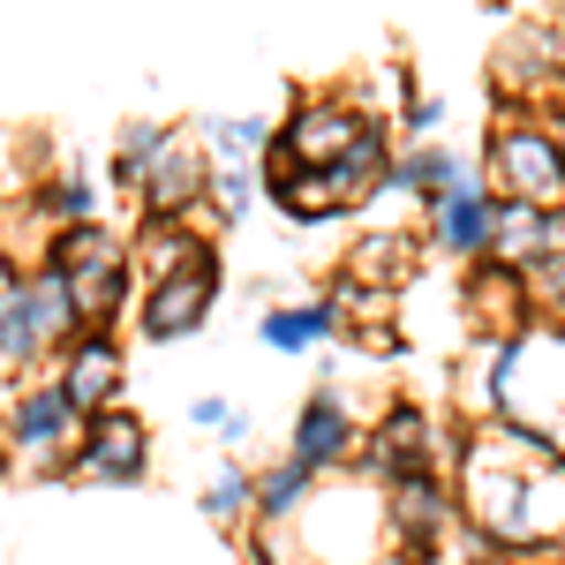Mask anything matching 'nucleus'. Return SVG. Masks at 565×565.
<instances>
[{"instance_id": "obj_24", "label": "nucleus", "mask_w": 565, "mask_h": 565, "mask_svg": "<svg viewBox=\"0 0 565 565\" xmlns=\"http://www.w3.org/2000/svg\"><path fill=\"white\" fill-rule=\"evenodd\" d=\"M204 513H212V521H242V513H257V476L218 468V476L204 482Z\"/></svg>"}, {"instance_id": "obj_7", "label": "nucleus", "mask_w": 565, "mask_h": 565, "mask_svg": "<svg viewBox=\"0 0 565 565\" xmlns=\"http://www.w3.org/2000/svg\"><path fill=\"white\" fill-rule=\"evenodd\" d=\"M218 302V257L196 264V271H174V279H159L143 302H136V332L143 340H189V332H204V317Z\"/></svg>"}, {"instance_id": "obj_32", "label": "nucleus", "mask_w": 565, "mask_h": 565, "mask_svg": "<svg viewBox=\"0 0 565 565\" xmlns=\"http://www.w3.org/2000/svg\"><path fill=\"white\" fill-rule=\"evenodd\" d=\"M558 565H565V551H558Z\"/></svg>"}, {"instance_id": "obj_25", "label": "nucleus", "mask_w": 565, "mask_h": 565, "mask_svg": "<svg viewBox=\"0 0 565 565\" xmlns=\"http://www.w3.org/2000/svg\"><path fill=\"white\" fill-rule=\"evenodd\" d=\"M212 143L242 167V159H264L279 136H271V121H257V114H234V121H212Z\"/></svg>"}, {"instance_id": "obj_12", "label": "nucleus", "mask_w": 565, "mask_h": 565, "mask_svg": "<svg viewBox=\"0 0 565 565\" xmlns=\"http://www.w3.org/2000/svg\"><path fill=\"white\" fill-rule=\"evenodd\" d=\"M212 167H204V151H196V143H167V151H159V167H151V174H143V189H136V196H143V212H159V218H189V204H196V196H212Z\"/></svg>"}, {"instance_id": "obj_20", "label": "nucleus", "mask_w": 565, "mask_h": 565, "mask_svg": "<svg viewBox=\"0 0 565 565\" xmlns=\"http://www.w3.org/2000/svg\"><path fill=\"white\" fill-rule=\"evenodd\" d=\"M167 143H174L167 121H129L121 143H114V189H143V174L159 167V151H167Z\"/></svg>"}, {"instance_id": "obj_17", "label": "nucleus", "mask_w": 565, "mask_h": 565, "mask_svg": "<svg viewBox=\"0 0 565 565\" xmlns=\"http://www.w3.org/2000/svg\"><path fill=\"white\" fill-rule=\"evenodd\" d=\"M490 76H498V90H513V98H551L565 61H551V31H513V39L498 45Z\"/></svg>"}, {"instance_id": "obj_2", "label": "nucleus", "mask_w": 565, "mask_h": 565, "mask_svg": "<svg viewBox=\"0 0 565 565\" xmlns=\"http://www.w3.org/2000/svg\"><path fill=\"white\" fill-rule=\"evenodd\" d=\"M482 181H490L498 196H521V204H551V212H565V143H558V129H535L527 114H498Z\"/></svg>"}, {"instance_id": "obj_9", "label": "nucleus", "mask_w": 565, "mask_h": 565, "mask_svg": "<svg viewBox=\"0 0 565 565\" xmlns=\"http://www.w3.org/2000/svg\"><path fill=\"white\" fill-rule=\"evenodd\" d=\"M392 498H385V521H392V535L399 543H415V551H430L437 535L452 527V513H460V490L437 476V468H423V476H399V482H385Z\"/></svg>"}, {"instance_id": "obj_11", "label": "nucleus", "mask_w": 565, "mask_h": 565, "mask_svg": "<svg viewBox=\"0 0 565 565\" xmlns=\"http://www.w3.org/2000/svg\"><path fill=\"white\" fill-rule=\"evenodd\" d=\"M468 302H476V317L490 324V332H527V295H535V279H527L521 264H505V257H476L468 264V287H460Z\"/></svg>"}, {"instance_id": "obj_28", "label": "nucleus", "mask_w": 565, "mask_h": 565, "mask_svg": "<svg viewBox=\"0 0 565 565\" xmlns=\"http://www.w3.org/2000/svg\"><path fill=\"white\" fill-rule=\"evenodd\" d=\"M257 181H264V174H249V167H218L212 196H218V218H226V226H234V218L257 204Z\"/></svg>"}, {"instance_id": "obj_5", "label": "nucleus", "mask_w": 565, "mask_h": 565, "mask_svg": "<svg viewBox=\"0 0 565 565\" xmlns=\"http://www.w3.org/2000/svg\"><path fill=\"white\" fill-rule=\"evenodd\" d=\"M143 460H151V430H143V415L129 407H106V415H90L84 423V445H76V482H106V490H129L143 482Z\"/></svg>"}, {"instance_id": "obj_1", "label": "nucleus", "mask_w": 565, "mask_h": 565, "mask_svg": "<svg viewBox=\"0 0 565 565\" xmlns=\"http://www.w3.org/2000/svg\"><path fill=\"white\" fill-rule=\"evenodd\" d=\"M460 513L490 551H558L565 535V445L513 415L460 437Z\"/></svg>"}, {"instance_id": "obj_14", "label": "nucleus", "mask_w": 565, "mask_h": 565, "mask_svg": "<svg viewBox=\"0 0 565 565\" xmlns=\"http://www.w3.org/2000/svg\"><path fill=\"white\" fill-rule=\"evenodd\" d=\"M264 189H271V204H279V212L302 218V226H324V218L354 212L332 167H271V174H264Z\"/></svg>"}, {"instance_id": "obj_31", "label": "nucleus", "mask_w": 565, "mask_h": 565, "mask_svg": "<svg viewBox=\"0 0 565 565\" xmlns=\"http://www.w3.org/2000/svg\"><path fill=\"white\" fill-rule=\"evenodd\" d=\"M558 143H565V114H558Z\"/></svg>"}, {"instance_id": "obj_3", "label": "nucleus", "mask_w": 565, "mask_h": 565, "mask_svg": "<svg viewBox=\"0 0 565 565\" xmlns=\"http://www.w3.org/2000/svg\"><path fill=\"white\" fill-rule=\"evenodd\" d=\"M84 423L90 415L61 392V377L53 385H23L8 399V452L31 460L39 476H68L76 468V445H84Z\"/></svg>"}, {"instance_id": "obj_26", "label": "nucleus", "mask_w": 565, "mask_h": 565, "mask_svg": "<svg viewBox=\"0 0 565 565\" xmlns=\"http://www.w3.org/2000/svg\"><path fill=\"white\" fill-rule=\"evenodd\" d=\"M407 271V234H370L362 249H354V279H370V287H385Z\"/></svg>"}, {"instance_id": "obj_4", "label": "nucleus", "mask_w": 565, "mask_h": 565, "mask_svg": "<svg viewBox=\"0 0 565 565\" xmlns=\"http://www.w3.org/2000/svg\"><path fill=\"white\" fill-rule=\"evenodd\" d=\"M377 129L370 114L354 106H324V98H302L295 121H279V143H271V167H340L362 136Z\"/></svg>"}, {"instance_id": "obj_18", "label": "nucleus", "mask_w": 565, "mask_h": 565, "mask_svg": "<svg viewBox=\"0 0 565 565\" xmlns=\"http://www.w3.org/2000/svg\"><path fill=\"white\" fill-rule=\"evenodd\" d=\"M348 332V302H309V309H264L257 340L279 354H309L317 340H340Z\"/></svg>"}, {"instance_id": "obj_23", "label": "nucleus", "mask_w": 565, "mask_h": 565, "mask_svg": "<svg viewBox=\"0 0 565 565\" xmlns=\"http://www.w3.org/2000/svg\"><path fill=\"white\" fill-rule=\"evenodd\" d=\"M39 204L61 218V226H90V218H98V189H90L84 174H53L39 189Z\"/></svg>"}, {"instance_id": "obj_30", "label": "nucleus", "mask_w": 565, "mask_h": 565, "mask_svg": "<svg viewBox=\"0 0 565 565\" xmlns=\"http://www.w3.org/2000/svg\"><path fill=\"white\" fill-rule=\"evenodd\" d=\"M437 121H445V98H415L399 129H407V136H437Z\"/></svg>"}, {"instance_id": "obj_8", "label": "nucleus", "mask_w": 565, "mask_h": 565, "mask_svg": "<svg viewBox=\"0 0 565 565\" xmlns=\"http://www.w3.org/2000/svg\"><path fill=\"white\" fill-rule=\"evenodd\" d=\"M362 460H370V476H385V482L423 476V468L445 460V430H437L423 407H392L385 423L362 437Z\"/></svg>"}, {"instance_id": "obj_6", "label": "nucleus", "mask_w": 565, "mask_h": 565, "mask_svg": "<svg viewBox=\"0 0 565 565\" xmlns=\"http://www.w3.org/2000/svg\"><path fill=\"white\" fill-rule=\"evenodd\" d=\"M430 242L460 264L490 257V249H498V189L460 167V181H452L445 196H430Z\"/></svg>"}, {"instance_id": "obj_10", "label": "nucleus", "mask_w": 565, "mask_h": 565, "mask_svg": "<svg viewBox=\"0 0 565 565\" xmlns=\"http://www.w3.org/2000/svg\"><path fill=\"white\" fill-rule=\"evenodd\" d=\"M61 392H68L84 415L121 407V348H114V332H106V324H90L76 348H61Z\"/></svg>"}, {"instance_id": "obj_15", "label": "nucleus", "mask_w": 565, "mask_h": 565, "mask_svg": "<svg viewBox=\"0 0 565 565\" xmlns=\"http://www.w3.org/2000/svg\"><path fill=\"white\" fill-rule=\"evenodd\" d=\"M136 264H143V279L159 287V279H174V271H196V264H212V242L189 226V218H159L143 212V234H136Z\"/></svg>"}, {"instance_id": "obj_19", "label": "nucleus", "mask_w": 565, "mask_h": 565, "mask_svg": "<svg viewBox=\"0 0 565 565\" xmlns=\"http://www.w3.org/2000/svg\"><path fill=\"white\" fill-rule=\"evenodd\" d=\"M45 264H61V271H114V264H129V242L114 226H98V218L90 226H61Z\"/></svg>"}, {"instance_id": "obj_16", "label": "nucleus", "mask_w": 565, "mask_h": 565, "mask_svg": "<svg viewBox=\"0 0 565 565\" xmlns=\"http://www.w3.org/2000/svg\"><path fill=\"white\" fill-rule=\"evenodd\" d=\"M348 452H354V415L332 392H317L302 407V423H295V460H302L309 476H324V468H340Z\"/></svg>"}, {"instance_id": "obj_27", "label": "nucleus", "mask_w": 565, "mask_h": 565, "mask_svg": "<svg viewBox=\"0 0 565 565\" xmlns=\"http://www.w3.org/2000/svg\"><path fill=\"white\" fill-rule=\"evenodd\" d=\"M189 423H196L204 437H218V445H242V437H249V415H242L234 399H196Z\"/></svg>"}, {"instance_id": "obj_13", "label": "nucleus", "mask_w": 565, "mask_h": 565, "mask_svg": "<svg viewBox=\"0 0 565 565\" xmlns=\"http://www.w3.org/2000/svg\"><path fill=\"white\" fill-rule=\"evenodd\" d=\"M45 354V324L31 309V279L8 264L0 271V370H8V392H23V370Z\"/></svg>"}, {"instance_id": "obj_29", "label": "nucleus", "mask_w": 565, "mask_h": 565, "mask_svg": "<svg viewBox=\"0 0 565 565\" xmlns=\"http://www.w3.org/2000/svg\"><path fill=\"white\" fill-rule=\"evenodd\" d=\"M527 279H535V295H543V302L565 317V249H558V257H543L535 271H527Z\"/></svg>"}, {"instance_id": "obj_21", "label": "nucleus", "mask_w": 565, "mask_h": 565, "mask_svg": "<svg viewBox=\"0 0 565 565\" xmlns=\"http://www.w3.org/2000/svg\"><path fill=\"white\" fill-rule=\"evenodd\" d=\"M452 181H460V159H452V151H437V143L399 151V167H392V189H415V196H445Z\"/></svg>"}, {"instance_id": "obj_22", "label": "nucleus", "mask_w": 565, "mask_h": 565, "mask_svg": "<svg viewBox=\"0 0 565 565\" xmlns=\"http://www.w3.org/2000/svg\"><path fill=\"white\" fill-rule=\"evenodd\" d=\"M302 505H309V468L287 452L279 468H264V476H257V513H264V521H287V513H302Z\"/></svg>"}]
</instances>
